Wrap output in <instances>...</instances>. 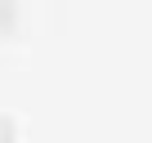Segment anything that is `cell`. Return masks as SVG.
Wrapping results in <instances>:
<instances>
[{"label": "cell", "mask_w": 152, "mask_h": 143, "mask_svg": "<svg viewBox=\"0 0 152 143\" xmlns=\"http://www.w3.org/2000/svg\"><path fill=\"white\" fill-rule=\"evenodd\" d=\"M18 9H23V0H0V36H14L18 31Z\"/></svg>", "instance_id": "cell-1"}, {"label": "cell", "mask_w": 152, "mask_h": 143, "mask_svg": "<svg viewBox=\"0 0 152 143\" xmlns=\"http://www.w3.org/2000/svg\"><path fill=\"white\" fill-rule=\"evenodd\" d=\"M0 139H14V125L9 121H0Z\"/></svg>", "instance_id": "cell-2"}]
</instances>
